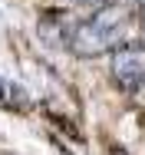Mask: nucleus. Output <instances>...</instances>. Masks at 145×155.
Wrapping results in <instances>:
<instances>
[{"label": "nucleus", "mask_w": 145, "mask_h": 155, "mask_svg": "<svg viewBox=\"0 0 145 155\" xmlns=\"http://www.w3.org/2000/svg\"><path fill=\"white\" fill-rule=\"evenodd\" d=\"M0 96H3V79H0Z\"/></svg>", "instance_id": "nucleus-6"}, {"label": "nucleus", "mask_w": 145, "mask_h": 155, "mask_svg": "<svg viewBox=\"0 0 145 155\" xmlns=\"http://www.w3.org/2000/svg\"><path fill=\"white\" fill-rule=\"evenodd\" d=\"M109 155H129V152H125V149H112Z\"/></svg>", "instance_id": "nucleus-5"}, {"label": "nucleus", "mask_w": 145, "mask_h": 155, "mask_svg": "<svg viewBox=\"0 0 145 155\" xmlns=\"http://www.w3.org/2000/svg\"><path fill=\"white\" fill-rule=\"evenodd\" d=\"M40 36H43L46 43H53V46H59V43H66V46H69L73 27H69V23H66L63 17L50 13V17H43V20H40Z\"/></svg>", "instance_id": "nucleus-3"}, {"label": "nucleus", "mask_w": 145, "mask_h": 155, "mask_svg": "<svg viewBox=\"0 0 145 155\" xmlns=\"http://www.w3.org/2000/svg\"><path fill=\"white\" fill-rule=\"evenodd\" d=\"M112 79L125 93L145 86V43H122L112 50Z\"/></svg>", "instance_id": "nucleus-2"}, {"label": "nucleus", "mask_w": 145, "mask_h": 155, "mask_svg": "<svg viewBox=\"0 0 145 155\" xmlns=\"http://www.w3.org/2000/svg\"><path fill=\"white\" fill-rule=\"evenodd\" d=\"M125 30H129V10L119 3H106L99 10H92V17L79 20L69 36V50L83 60L102 56L109 50H116L125 43Z\"/></svg>", "instance_id": "nucleus-1"}, {"label": "nucleus", "mask_w": 145, "mask_h": 155, "mask_svg": "<svg viewBox=\"0 0 145 155\" xmlns=\"http://www.w3.org/2000/svg\"><path fill=\"white\" fill-rule=\"evenodd\" d=\"M73 7H83V10H99V7H106L109 0H69Z\"/></svg>", "instance_id": "nucleus-4"}]
</instances>
